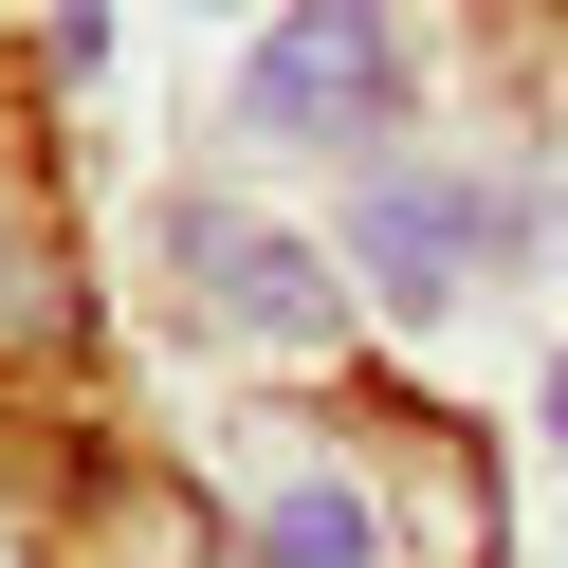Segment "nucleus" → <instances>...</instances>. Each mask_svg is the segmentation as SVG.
Instances as JSON below:
<instances>
[{"instance_id":"5","label":"nucleus","mask_w":568,"mask_h":568,"mask_svg":"<svg viewBox=\"0 0 568 568\" xmlns=\"http://www.w3.org/2000/svg\"><path fill=\"white\" fill-rule=\"evenodd\" d=\"M0 348H38V257H19V221H0Z\"/></svg>"},{"instance_id":"1","label":"nucleus","mask_w":568,"mask_h":568,"mask_svg":"<svg viewBox=\"0 0 568 568\" xmlns=\"http://www.w3.org/2000/svg\"><path fill=\"white\" fill-rule=\"evenodd\" d=\"M348 294L367 312H458L495 275V202L458 184V165H367V184H348Z\"/></svg>"},{"instance_id":"4","label":"nucleus","mask_w":568,"mask_h":568,"mask_svg":"<svg viewBox=\"0 0 568 568\" xmlns=\"http://www.w3.org/2000/svg\"><path fill=\"white\" fill-rule=\"evenodd\" d=\"M257 568H385V495L367 477H294L257 514Z\"/></svg>"},{"instance_id":"6","label":"nucleus","mask_w":568,"mask_h":568,"mask_svg":"<svg viewBox=\"0 0 568 568\" xmlns=\"http://www.w3.org/2000/svg\"><path fill=\"white\" fill-rule=\"evenodd\" d=\"M550 440H568V367H550Z\"/></svg>"},{"instance_id":"3","label":"nucleus","mask_w":568,"mask_h":568,"mask_svg":"<svg viewBox=\"0 0 568 568\" xmlns=\"http://www.w3.org/2000/svg\"><path fill=\"white\" fill-rule=\"evenodd\" d=\"M367 111H385V0H294L257 38V74H239V129L257 148H348Z\"/></svg>"},{"instance_id":"7","label":"nucleus","mask_w":568,"mask_h":568,"mask_svg":"<svg viewBox=\"0 0 568 568\" xmlns=\"http://www.w3.org/2000/svg\"><path fill=\"white\" fill-rule=\"evenodd\" d=\"M55 19H74V0H55Z\"/></svg>"},{"instance_id":"2","label":"nucleus","mask_w":568,"mask_h":568,"mask_svg":"<svg viewBox=\"0 0 568 568\" xmlns=\"http://www.w3.org/2000/svg\"><path fill=\"white\" fill-rule=\"evenodd\" d=\"M165 257H184V294L221 312V331H257V348H331L348 331V257L294 239V221H257V202H184Z\"/></svg>"}]
</instances>
